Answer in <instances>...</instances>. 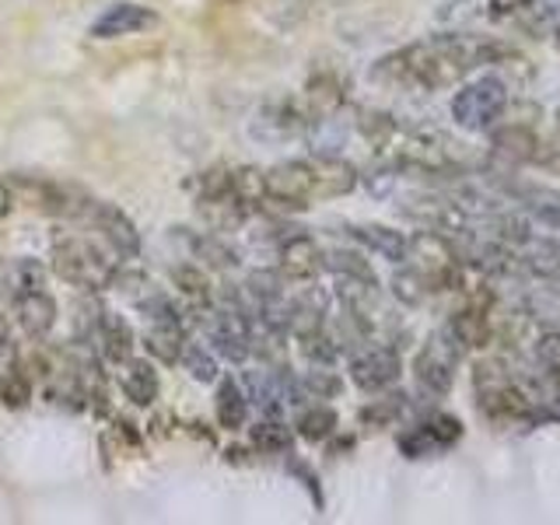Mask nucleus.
Returning <instances> with one entry per match:
<instances>
[{
  "mask_svg": "<svg viewBox=\"0 0 560 525\" xmlns=\"http://www.w3.org/2000/svg\"><path fill=\"white\" fill-rule=\"evenodd\" d=\"M487 49H472L459 39H442V43H413L402 46L389 57H382L372 67V81L389 84V88H413V92H438L459 81L466 70L487 60Z\"/></svg>",
  "mask_w": 560,
  "mask_h": 525,
  "instance_id": "1",
  "label": "nucleus"
},
{
  "mask_svg": "<svg viewBox=\"0 0 560 525\" xmlns=\"http://www.w3.org/2000/svg\"><path fill=\"white\" fill-rule=\"evenodd\" d=\"M262 179V200L280 207H312L315 200L347 197L358 186L354 165H347L343 158H291L259 172Z\"/></svg>",
  "mask_w": 560,
  "mask_h": 525,
  "instance_id": "2",
  "label": "nucleus"
},
{
  "mask_svg": "<svg viewBox=\"0 0 560 525\" xmlns=\"http://www.w3.org/2000/svg\"><path fill=\"white\" fill-rule=\"evenodd\" d=\"M49 270L70 288L98 294L113 288L119 267L102 238H88L84 232H57L49 242Z\"/></svg>",
  "mask_w": 560,
  "mask_h": 525,
  "instance_id": "3",
  "label": "nucleus"
},
{
  "mask_svg": "<svg viewBox=\"0 0 560 525\" xmlns=\"http://www.w3.org/2000/svg\"><path fill=\"white\" fill-rule=\"evenodd\" d=\"M14 203H22L35 214H49V218H78L84 221L92 197L84 189L57 183V179H43V175H11L8 179Z\"/></svg>",
  "mask_w": 560,
  "mask_h": 525,
  "instance_id": "4",
  "label": "nucleus"
},
{
  "mask_svg": "<svg viewBox=\"0 0 560 525\" xmlns=\"http://www.w3.org/2000/svg\"><path fill=\"white\" fill-rule=\"evenodd\" d=\"M84 221L92 224V232L109 245V253L116 259H137L140 249H144V238L137 232V221L122 210L119 203H109V200H92L88 207Z\"/></svg>",
  "mask_w": 560,
  "mask_h": 525,
  "instance_id": "5",
  "label": "nucleus"
},
{
  "mask_svg": "<svg viewBox=\"0 0 560 525\" xmlns=\"http://www.w3.org/2000/svg\"><path fill=\"white\" fill-rule=\"evenodd\" d=\"M162 25V18H158L154 8L148 4H133V0H119V4L105 8L92 28H88V35L98 43H109V39H127V35H140V32H151Z\"/></svg>",
  "mask_w": 560,
  "mask_h": 525,
  "instance_id": "6",
  "label": "nucleus"
},
{
  "mask_svg": "<svg viewBox=\"0 0 560 525\" xmlns=\"http://www.w3.org/2000/svg\"><path fill=\"white\" fill-rule=\"evenodd\" d=\"M455 354H459V343H455L448 332L445 337H431L413 361V375H417L420 389L431 393V396H445L452 389V378H455V372H452Z\"/></svg>",
  "mask_w": 560,
  "mask_h": 525,
  "instance_id": "7",
  "label": "nucleus"
},
{
  "mask_svg": "<svg viewBox=\"0 0 560 525\" xmlns=\"http://www.w3.org/2000/svg\"><path fill=\"white\" fill-rule=\"evenodd\" d=\"M504 84L494 81V78H483L477 84H469L466 92L455 95L452 102V116L463 122V127H487V122H494L504 109Z\"/></svg>",
  "mask_w": 560,
  "mask_h": 525,
  "instance_id": "8",
  "label": "nucleus"
},
{
  "mask_svg": "<svg viewBox=\"0 0 560 525\" xmlns=\"http://www.w3.org/2000/svg\"><path fill=\"white\" fill-rule=\"evenodd\" d=\"M11 302H14V323L28 340L49 337V329L57 326V315H60L57 298L46 288H25V291H14Z\"/></svg>",
  "mask_w": 560,
  "mask_h": 525,
  "instance_id": "9",
  "label": "nucleus"
},
{
  "mask_svg": "<svg viewBox=\"0 0 560 525\" xmlns=\"http://www.w3.org/2000/svg\"><path fill=\"white\" fill-rule=\"evenodd\" d=\"M280 267L277 273L284 280H294V284H305V280H315L323 273L326 267V253L319 249V242H315L312 235H288L284 242H280Z\"/></svg>",
  "mask_w": 560,
  "mask_h": 525,
  "instance_id": "10",
  "label": "nucleus"
},
{
  "mask_svg": "<svg viewBox=\"0 0 560 525\" xmlns=\"http://www.w3.org/2000/svg\"><path fill=\"white\" fill-rule=\"evenodd\" d=\"M459 438H463L459 420L438 413V417H431V420H424V424H417L413 431L402 434L399 438V452L407 455V459H424V455H434V452L455 445Z\"/></svg>",
  "mask_w": 560,
  "mask_h": 525,
  "instance_id": "11",
  "label": "nucleus"
},
{
  "mask_svg": "<svg viewBox=\"0 0 560 525\" xmlns=\"http://www.w3.org/2000/svg\"><path fill=\"white\" fill-rule=\"evenodd\" d=\"M92 332H95L98 354L109 361V364H127L133 358L137 332H133V326L122 319L116 308H98L95 312V323H92Z\"/></svg>",
  "mask_w": 560,
  "mask_h": 525,
  "instance_id": "12",
  "label": "nucleus"
},
{
  "mask_svg": "<svg viewBox=\"0 0 560 525\" xmlns=\"http://www.w3.org/2000/svg\"><path fill=\"white\" fill-rule=\"evenodd\" d=\"M350 378L364 393H382L399 378V358L393 347H368L350 358Z\"/></svg>",
  "mask_w": 560,
  "mask_h": 525,
  "instance_id": "13",
  "label": "nucleus"
},
{
  "mask_svg": "<svg viewBox=\"0 0 560 525\" xmlns=\"http://www.w3.org/2000/svg\"><path fill=\"white\" fill-rule=\"evenodd\" d=\"M172 238L183 242V249L189 253L186 259L200 262L207 270H232L238 256L235 249L221 238V232H189V228H172Z\"/></svg>",
  "mask_w": 560,
  "mask_h": 525,
  "instance_id": "14",
  "label": "nucleus"
},
{
  "mask_svg": "<svg viewBox=\"0 0 560 525\" xmlns=\"http://www.w3.org/2000/svg\"><path fill=\"white\" fill-rule=\"evenodd\" d=\"M183 343H186V312L162 315V319H148L144 350L151 358H158L162 364H179Z\"/></svg>",
  "mask_w": 560,
  "mask_h": 525,
  "instance_id": "15",
  "label": "nucleus"
},
{
  "mask_svg": "<svg viewBox=\"0 0 560 525\" xmlns=\"http://www.w3.org/2000/svg\"><path fill=\"white\" fill-rule=\"evenodd\" d=\"M168 277H172V288L179 291V298L186 302V308L203 312L214 305V280H210V270L200 267V262H192V259L175 262Z\"/></svg>",
  "mask_w": 560,
  "mask_h": 525,
  "instance_id": "16",
  "label": "nucleus"
},
{
  "mask_svg": "<svg viewBox=\"0 0 560 525\" xmlns=\"http://www.w3.org/2000/svg\"><path fill=\"white\" fill-rule=\"evenodd\" d=\"M119 389L127 396L133 407L148 410L158 402V393H162V378H158V368L148 358H130L122 364V375H119Z\"/></svg>",
  "mask_w": 560,
  "mask_h": 525,
  "instance_id": "17",
  "label": "nucleus"
},
{
  "mask_svg": "<svg viewBox=\"0 0 560 525\" xmlns=\"http://www.w3.org/2000/svg\"><path fill=\"white\" fill-rule=\"evenodd\" d=\"M347 98V84L340 74H332V70H319V74H312L308 84H305V113L308 116H332L343 105ZM315 122V119H312Z\"/></svg>",
  "mask_w": 560,
  "mask_h": 525,
  "instance_id": "18",
  "label": "nucleus"
},
{
  "mask_svg": "<svg viewBox=\"0 0 560 525\" xmlns=\"http://www.w3.org/2000/svg\"><path fill=\"white\" fill-rule=\"evenodd\" d=\"M214 417L224 431H242L249 424V396L238 385L235 375H221L218 378V393H214Z\"/></svg>",
  "mask_w": 560,
  "mask_h": 525,
  "instance_id": "19",
  "label": "nucleus"
},
{
  "mask_svg": "<svg viewBox=\"0 0 560 525\" xmlns=\"http://www.w3.org/2000/svg\"><path fill=\"white\" fill-rule=\"evenodd\" d=\"M249 442H253V452L259 455H288L294 445V431L277 413H270L249 428Z\"/></svg>",
  "mask_w": 560,
  "mask_h": 525,
  "instance_id": "20",
  "label": "nucleus"
},
{
  "mask_svg": "<svg viewBox=\"0 0 560 525\" xmlns=\"http://www.w3.org/2000/svg\"><path fill=\"white\" fill-rule=\"evenodd\" d=\"M179 364L186 368V372L197 378V382H203V385H214L218 378H221V358L210 350L203 340H189L186 337V343H183V354H179Z\"/></svg>",
  "mask_w": 560,
  "mask_h": 525,
  "instance_id": "21",
  "label": "nucleus"
},
{
  "mask_svg": "<svg viewBox=\"0 0 560 525\" xmlns=\"http://www.w3.org/2000/svg\"><path fill=\"white\" fill-rule=\"evenodd\" d=\"M358 242H364L368 249L378 253L382 259H402L410 249V242L402 238L399 232H393V228H382V224H361L354 228Z\"/></svg>",
  "mask_w": 560,
  "mask_h": 525,
  "instance_id": "22",
  "label": "nucleus"
},
{
  "mask_svg": "<svg viewBox=\"0 0 560 525\" xmlns=\"http://www.w3.org/2000/svg\"><path fill=\"white\" fill-rule=\"evenodd\" d=\"M294 428L305 442H326V438L337 434V410L326 407V402H315V407H305L298 413Z\"/></svg>",
  "mask_w": 560,
  "mask_h": 525,
  "instance_id": "23",
  "label": "nucleus"
},
{
  "mask_svg": "<svg viewBox=\"0 0 560 525\" xmlns=\"http://www.w3.org/2000/svg\"><path fill=\"white\" fill-rule=\"evenodd\" d=\"M8 288L11 294L14 291H25V288H46V267H43V259H35V256H22L11 267V277H8Z\"/></svg>",
  "mask_w": 560,
  "mask_h": 525,
  "instance_id": "24",
  "label": "nucleus"
},
{
  "mask_svg": "<svg viewBox=\"0 0 560 525\" xmlns=\"http://www.w3.org/2000/svg\"><path fill=\"white\" fill-rule=\"evenodd\" d=\"M298 382H302V393L308 399H326V396L340 393V378L329 375V372H308L305 378H298Z\"/></svg>",
  "mask_w": 560,
  "mask_h": 525,
  "instance_id": "25",
  "label": "nucleus"
},
{
  "mask_svg": "<svg viewBox=\"0 0 560 525\" xmlns=\"http://www.w3.org/2000/svg\"><path fill=\"white\" fill-rule=\"evenodd\" d=\"M533 4H536V0H487V11H490L494 22H501V18H512V14H518L525 8H533Z\"/></svg>",
  "mask_w": 560,
  "mask_h": 525,
  "instance_id": "26",
  "label": "nucleus"
},
{
  "mask_svg": "<svg viewBox=\"0 0 560 525\" xmlns=\"http://www.w3.org/2000/svg\"><path fill=\"white\" fill-rule=\"evenodd\" d=\"M11 207H14L11 186H8V179H0V221H4V218L11 214Z\"/></svg>",
  "mask_w": 560,
  "mask_h": 525,
  "instance_id": "27",
  "label": "nucleus"
},
{
  "mask_svg": "<svg viewBox=\"0 0 560 525\" xmlns=\"http://www.w3.org/2000/svg\"><path fill=\"white\" fill-rule=\"evenodd\" d=\"M0 389H4V375H0Z\"/></svg>",
  "mask_w": 560,
  "mask_h": 525,
  "instance_id": "28",
  "label": "nucleus"
},
{
  "mask_svg": "<svg viewBox=\"0 0 560 525\" xmlns=\"http://www.w3.org/2000/svg\"><path fill=\"white\" fill-rule=\"evenodd\" d=\"M557 46H560V28H557Z\"/></svg>",
  "mask_w": 560,
  "mask_h": 525,
  "instance_id": "29",
  "label": "nucleus"
}]
</instances>
